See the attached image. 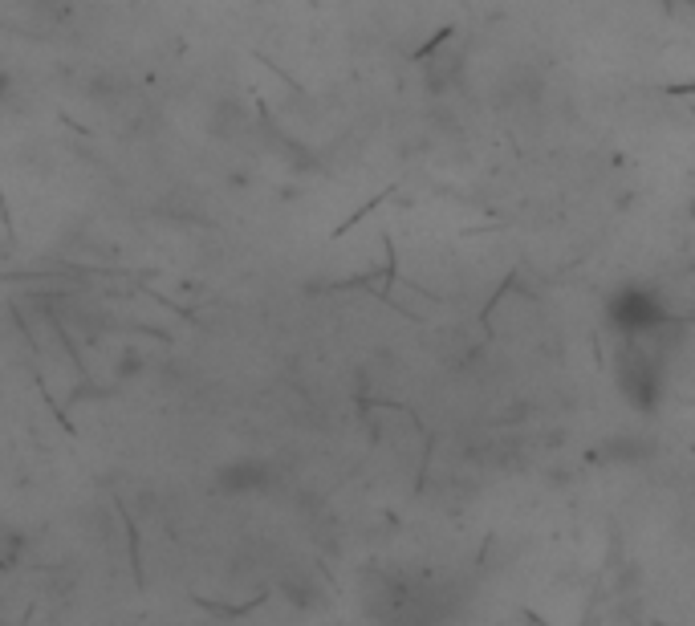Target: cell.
<instances>
[{"label": "cell", "instance_id": "6da1fadb", "mask_svg": "<svg viewBox=\"0 0 695 626\" xmlns=\"http://www.w3.org/2000/svg\"><path fill=\"white\" fill-rule=\"evenodd\" d=\"M220 484H224V492H248V488H261V484H265V468H261V464H236V468H224V472H220Z\"/></svg>", "mask_w": 695, "mask_h": 626}]
</instances>
